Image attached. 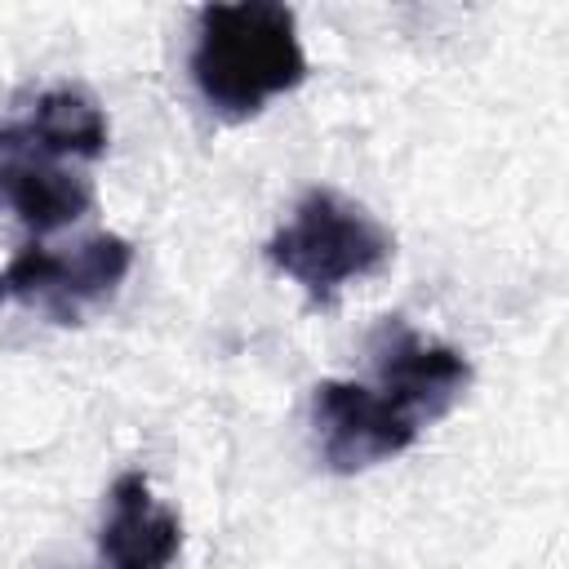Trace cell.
I'll return each instance as SVG.
<instances>
[{"label":"cell","mask_w":569,"mask_h":569,"mask_svg":"<svg viewBox=\"0 0 569 569\" xmlns=\"http://www.w3.org/2000/svg\"><path fill=\"white\" fill-rule=\"evenodd\" d=\"M107 138L111 129L93 93H84L80 84H58L44 89L27 107V116L0 129V151H9L13 160H93L107 151Z\"/></svg>","instance_id":"obj_6"},{"label":"cell","mask_w":569,"mask_h":569,"mask_svg":"<svg viewBox=\"0 0 569 569\" xmlns=\"http://www.w3.org/2000/svg\"><path fill=\"white\" fill-rule=\"evenodd\" d=\"M182 547V525L151 498L142 471L111 485V516L102 520V556L111 569H169Z\"/></svg>","instance_id":"obj_7"},{"label":"cell","mask_w":569,"mask_h":569,"mask_svg":"<svg viewBox=\"0 0 569 569\" xmlns=\"http://www.w3.org/2000/svg\"><path fill=\"white\" fill-rule=\"evenodd\" d=\"M316 427H320V449L325 462L342 476L365 471L382 458H396L418 440V422L378 387L360 382H320L316 387Z\"/></svg>","instance_id":"obj_3"},{"label":"cell","mask_w":569,"mask_h":569,"mask_svg":"<svg viewBox=\"0 0 569 569\" xmlns=\"http://www.w3.org/2000/svg\"><path fill=\"white\" fill-rule=\"evenodd\" d=\"M302 76H307V53L289 4L236 0V4L200 9L191 80L218 116L249 120L276 93L298 89Z\"/></svg>","instance_id":"obj_1"},{"label":"cell","mask_w":569,"mask_h":569,"mask_svg":"<svg viewBox=\"0 0 569 569\" xmlns=\"http://www.w3.org/2000/svg\"><path fill=\"white\" fill-rule=\"evenodd\" d=\"M4 293H9V280H4V271H0V302H4Z\"/></svg>","instance_id":"obj_9"},{"label":"cell","mask_w":569,"mask_h":569,"mask_svg":"<svg viewBox=\"0 0 569 569\" xmlns=\"http://www.w3.org/2000/svg\"><path fill=\"white\" fill-rule=\"evenodd\" d=\"M373 365H378V391L391 396L418 427L422 418H440L471 382V365L453 347L431 342L405 325H387L378 333Z\"/></svg>","instance_id":"obj_5"},{"label":"cell","mask_w":569,"mask_h":569,"mask_svg":"<svg viewBox=\"0 0 569 569\" xmlns=\"http://www.w3.org/2000/svg\"><path fill=\"white\" fill-rule=\"evenodd\" d=\"M391 231L356 200L329 191V187H311L293 218L271 236L267 258L293 276L316 302H329L347 280L373 276L391 262Z\"/></svg>","instance_id":"obj_2"},{"label":"cell","mask_w":569,"mask_h":569,"mask_svg":"<svg viewBox=\"0 0 569 569\" xmlns=\"http://www.w3.org/2000/svg\"><path fill=\"white\" fill-rule=\"evenodd\" d=\"M0 204L18 213V222L36 236L58 231L93 209V187L80 173L53 169L44 160H4L0 164Z\"/></svg>","instance_id":"obj_8"},{"label":"cell","mask_w":569,"mask_h":569,"mask_svg":"<svg viewBox=\"0 0 569 569\" xmlns=\"http://www.w3.org/2000/svg\"><path fill=\"white\" fill-rule=\"evenodd\" d=\"M129 267H133V244L120 240V236H111V231H102V236L80 240L67 253L27 244L4 267V280H9V293L40 298L58 316H67V307L111 293L129 276Z\"/></svg>","instance_id":"obj_4"}]
</instances>
